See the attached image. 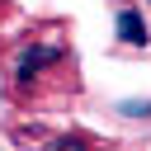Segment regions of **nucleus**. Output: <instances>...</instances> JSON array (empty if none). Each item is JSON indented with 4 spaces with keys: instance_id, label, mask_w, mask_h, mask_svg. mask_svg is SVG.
Returning a JSON list of instances; mask_svg holds the SVG:
<instances>
[{
    "instance_id": "obj_1",
    "label": "nucleus",
    "mask_w": 151,
    "mask_h": 151,
    "mask_svg": "<svg viewBox=\"0 0 151 151\" xmlns=\"http://www.w3.org/2000/svg\"><path fill=\"white\" fill-rule=\"evenodd\" d=\"M61 57H66V52H61L57 42H28V47L19 52V61H14V80H19V85H28V80L38 76V71L57 66Z\"/></svg>"
},
{
    "instance_id": "obj_2",
    "label": "nucleus",
    "mask_w": 151,
    "mask_h": 151,
    "mask_svg": "<svg viewBox=\"0 0 151 151\" xmlns=\"http://www.w3.org/2000/svg\"><path fill=\"white\" fill-rule=\"evenodd\" d=\"M118 38L127 47H146V24H142L137 9H118Z\"/></svg>"
},
{
    "instance_id": "obj_3",
    "label": "nucleus",
    "mask_w": 151,
    "mask_h": 151,
    "mask_svg": "<svg viewBox=\"0 0 151 151\" xmlns=\"http://www.w3.org/2000/svg\"><path fill=\"white\" fill-rule=\"evenodd\" d=\"M47 151H94V142H90L85 132H61V137L47 142Z\"/></svg>"
},
{
    "instance_id": "obj_4",
    "label": "nucleus",
    "mask_w": 151,
    "mask_h": 151,
    "mask_svg": "<svg viewBox=\"0 0 151 151\" xmlns=\"http://www.w3.org/2000/svg\"><path fill=\"white\" fill-rule=\"evenodd\" d=\"M127 118H151V104H123Z\"/></svg>"
}]
</instances>
